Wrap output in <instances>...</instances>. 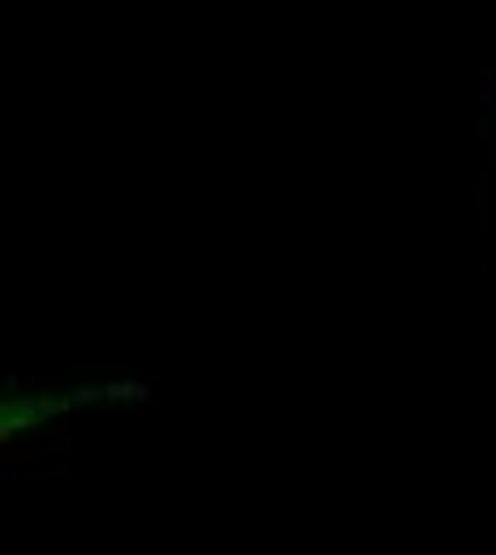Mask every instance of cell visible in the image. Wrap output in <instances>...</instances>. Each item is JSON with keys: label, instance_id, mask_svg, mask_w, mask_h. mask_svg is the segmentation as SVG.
Listing matches in <instances>:
<instances>
[{"label": "cell", "instance_id": "1", "mask_svg": "<svg viewBox=\"0 0 496 555\" xmlns=\"http://www.w3.org/2000/svg\"><path fill=\"white\" fill-rule=\"evenodd\" d=\"M103 393H107V397H150V385H133V381H124V385H107Z\"/></svg>", "mask_w": 496, "mask_h": 555}, {"label": "cell", "instance_id": "2", "mask_svg": "<svg viewBox=\"0 0 496 555\" xmlns=\"http://www.w3.org/2000/svg\"><path fill=\"white\" fill-rule=\"evenodd\" d=\"M5 457H17V462H30V457H43V448H5Z\"/></svg>", "mask_w": 496, "mask_h": 555}]
</instances>
